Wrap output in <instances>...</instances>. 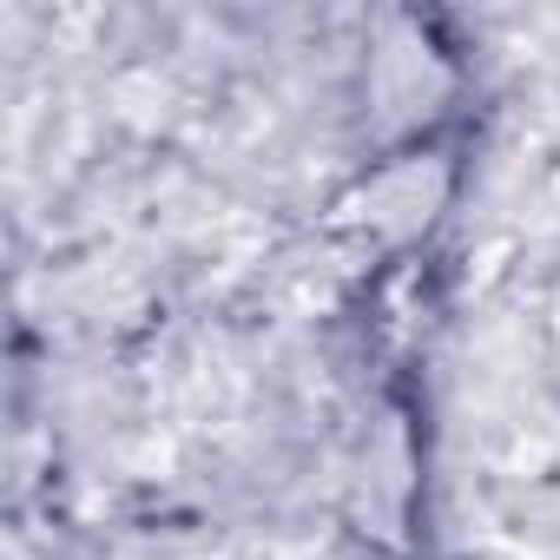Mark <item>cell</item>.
<instances>
[{"label": "cell", "mask_w": 560, "mask_h": 560, "mask_svg": "<svg viewBox=\"0 0 560 560\" xmlns=\"http://www.w3.org/2000/svg\"><path fill=\"white\" fill-rule=\"evenodd\" d=\"M119 106H126V119L152 126V119L165 113V86H159V80H119Z\"/></svg>", "instance_id": "1"}]
</instances>
